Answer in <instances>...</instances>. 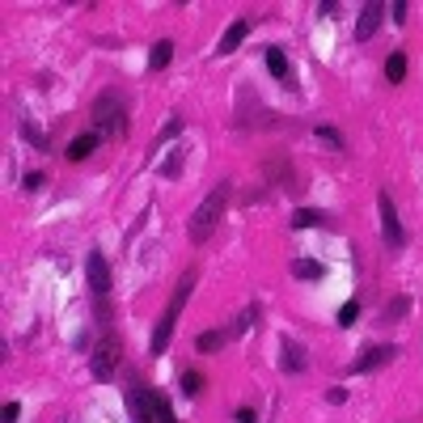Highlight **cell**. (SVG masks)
Returning a JSON list of instances; mask_svg holds the SVG:
<instances>
[{"mask_svg":"<svg viewBox=\"0 0 423 423\" xmlns=\"http://www.w3.org/2000/svg\"><path fill=\"white\" fill-rule=\"evenodd\" d=\"M93 123H97V136H102V132H119V127H123V106H119L115 93H102V97L93 102Z\"/></svg>","mask_w":423,"mask_h":423,"instance_id":"cell-4","label":"cell"},{"mask_svg":"<svg viewBox=\"0 0 423 423\" xmlns=\"http://www.w3.org/2000/svg\"><path fill=\"white\" fill-rule=\"evenodd\" d=\"M0 415H5V423H18L22 410H18V402H5V410H0Z\"/></svg>","mask_w":423,"mask_h":423,"instance_id":"cell-28","label":"cell"},{"mask_svg":"<svg viewBox=\"0 0 423 423\" xmlns=\"http://www.w3.org/2000/svg\"><path fill=\"white\" fill-rule=\"evenodd\" d=\"M250 326H258V305H246V309L237 313V322H233V331H229V335H246Z\"/></svg>","mask_w":423,"mask_h":423,"instance_id":"cell-20","label":"cell"},{"mask_svg":"<svg viewBox=\"0 0 423 423\" xmlns=\"http://www.w3.org/2000/svg\"><path fill=\"white\" fill-rule=\"evenodd\" d=\"M394 356H398V347H394V343H377V347H368L364 356H356L347 373H373V368H385Z\"/></svg>","mask_w":423,"mask_h":423,"instance_id":"cell-7","label":"cell"},{"mask_svg":"<svg viewBox=\"0 0 423 423\" xmlns=\"http://www.w3.org/2000/svg\"><path fill=\"white\" fill-rule=\"evenodd\" d=\"M225 207H229V182H216V186L207 190V199L195 207V216H190V242H195V246H203L212 233H216Z\"/></svg>","mask_w":423,"mask_h":423,"instance_id":"cell-1","label":"cell"},{"mask_svg":"<svg viewBox=\"0 0 423 423\" xmlns=\"http://www.w3.org/2000/svg\"><path fill=\"white\" fill-rule=\"evenodd\" d=\"M279 368L284 373H305V347L292 343V339H284L279 343Z\"/></svg>","mask_w":423,"mask_h":423,"instance_id":"cell-11","label":"cell"},{"mask_svg":"<svg viewBox=\"0 0 423 423\" xmlns=\"http://www.w3.org/2000/svg\"><path fill=\"white\" fill-rule=\"evenodd\" d=\"M22 182H26V190H39V186H43V174H39V169H30Z\"/></svg>","mask_w":423,"mask_h":423,"instance_id":"cell-27","label":"cell"},{"mask_svg":"<svg viewBox=\"0 0 423 423\" xmlns=\"http://www.w3.org/2000/svg\"><path fill=\"white\" fill-rule=\"evenodd\" d=\"M246 34H250V18H237V22L221 34V47H216V51H221V55H233V51L246 43Z\"/></svg>","mask_w":423,"mask_h":423,"instance_id":"cell-10","label":"cell"},{"mask_svg":"<svg viewBox=\"0 0 423 423\" xmlns=\"http://www.w3.org/2000/svg\"><path fill=\"white\" fill-rule=\"evenodd\" d=\"M326 225H331V216H326V212H313V207L292 212V229H326Z\"/></svg>","mask_w":423,"mask_h":423,"instance_id":"cell-12","label":"cell"},{"mask_svg":"<svg viewBox=\"0 0 423 423\" xmlns=\"http://www.w3.org/2000/svg\"><path fill=\"white\" fill-rule=\"evenodd\" d=\"M153 398H157V394H148L140 381H132V389H127V406H132V419H136V423H153V410H157Z\"/></svg>","mask_w":423,"mask_h":423,"instance_id":"cell-8","label":"cell"},{"mask_svg":"<svg viewBox=\"0 0 423 423\" xmlns=\"http://www.w3.org/2000/svg\"><path fill=\"white\" fill-rule=\"evenodd\" d=\"M267 72L275 81H288V55H284V47H267Z\"/></svg>","mask_w":423,"mask_h":423,"instance_id":"cell-15","label":"cell"},{"mask_svg":"<svg viewBox=\"0 0 423 423\" xmlns=\"http://www.w3.org/2000/svg\"><path fill=\"white\" fill-rule=\"evenodd\" d=\"M356 317H360V300H343V309H339V326H356Z\"/></svg>","mask_w":423,"mask_h":423,"instance_id":"cell-22","label":"cell"},{"mask_svg":"<svg viewBox=\"0 0 423 423\" xmlns=\"http://www.w3.org/2000/svg\"><path fill=\"white\" fill-rule=\"evenodd\" d=\"M169 60H174V43H169V39H157V43H153V55H148V68L161 72Z\"/></svg>","mask_w":423,"mask_h":423,"instance_id":"cell-14","label":"cell"},{"mask_svg":"<svg viewBox=\"0 0 423 423\" xmlns=\"http://www.w3.org/2000/svg\"><path fill=\"white\" fill-rule=\"evenodd\" d=\"M97 140H102L97 132H85V136H76V140L68 144V153H64V157H68V161H85V157L97 148Z\"/></svg>","mask_w":423,"mask_h":423,"instance_id":"cell-13","label":"cell"},{"mask_svg":"<svg viewBox=\"0 0 423 423\" xmlns=\"http://www.w3.org/2000/svg\"><path fill=\"white\" fill-rule=\"evenodd\" d=\"M85 275H89L93 296H106V292H111V267H106L102 250H89V254H85Z\"/></svg>","mask_w":423,"mask_h":423,"instance_id":"cell-6","label":"cell"},{"mask_svg":"<svg viewBox=\"0 0 423 423\" xmlns=\"http://www.w3.org/2000/svg\"><path fill=\"white\" fill-rule=\"evenodd\" d=\"M317 140H326V144H335V148H343V136H339L335 127H317Z\"/></svg>","mask_w":423,"mask_h":423,"instance_id":"cell-25","label":"cell"},{"mask_svg":"<svg viewBox=\"0 0 423 423\" xmlns=\"http://www.w3.org/2000/svg\"><path fill=\"white\" fill-rule=\"evenodd\" d=\"M389 22H406V0H394V5H389Z\"/></svg>","mask_w":423,"mask_h":423,"instance_id":"cell-26","label":"cell"},{"mask_svg":"<svg viewBox=\"0 0 423 423\" xmlns=\"http://www.w3.org/2000/svg\"><path fill=\"white\" fill-rule=\"evenodd\" d=\"M237 423H258V415L250 406H237Z\"/></svg>","mask_w":423,"mask_h":423,"instance_id":"cell-29","label":"cell"},{"mask_svg":"<svg viewBox=\"0 0 423 423\" xmlns=\"http://www.w3.org/2000/svg\"><path fill=\"white\" fill-rule=\"evenodd\" d=\"M190 288H195V271H186V275L174 284V296H169L161 322H157V331H153V339H148V352H153V356H165V347H169V339H174V326H178V313H182Z\"/></svg>","mask_w":423,"mask_h":423,"instance_id":"cell-2","label":"cell"},{"mask_svg":"<svg viewBox=\"0 0 423 423\" xmlns=\"http://www.w3.org/2000/svg\"><path fill=\"white\" fill-rule=\"evenodd\" d=\"M225 343H229V331H203V335L195 339V347H199V352H221Z\"/></svg>","mask_w":423,"mask_h":423,"instance_id":"cell-16","label":"cell"},{"mask_svg":"<svg viewBox=\"0 0 423 423\" xmlns=\"http://www.w3.org/2000/svg\"><path fill=\"white\" fill-rule=\"evenodd\" d=\"M182 157H186V148H174V157L161 165V174H165V178H178V174H182Z\"/></svg>","mask_w":423,"mask_h":423,"instance_id":"cell-23","label":"cell"},{"mask_svg":"<svg viewBox=\"0 0 423 423\" xmlns=\"http://www.w3.org/2000/svg\"><path fill=\"white\" fill-rule=\"evenodd\" d=\"M406 309H410V300H406V296H394V300L381 309V322H402V317H406Z\"/></svg>","mask_w":423,"mask_h":423,"instance_id":"cell-19","label":"cell"},{"mask_svg":"<svg viewBox=\"0 0 423 423\" xmlns=\"http://www.w3.org/2000/svg\"><path fill=\"white\" fill-rule=\"evenodd\" d=\"M153 402H157V419H161V423H178V419H174V406H169V402H165L161 394H157Z\"/></svg>","mask_w":423,"mask_h":423,"instance_id":"cell-24","label":"cell"},{"mask_svg":"<svg viewBox=\"0 0 423 423\" xmlns=\"http://www.w3.org/2000/svg\"><path fill=\"white\" fill-rule=\"evenodd\" d=\"M381 22H385V5H381V0H368V5L360 9V22H356V39L368 43L381 30Z\"/></svg>","mask_w":423,"mask_h":423,"instance_id":"cell-9","label":"cell"},{"mask_svg":"<svg viewBox=\"0 0 423 423\" xmlns=\"http://www.w3.org/2000/svg\"><path fill=\"white\" fill-rule=\"evenodd\" d=\"M377 207H381V237H385V246H402L406 242V233H402V225H398V207H394V199H389V190H381L377 195Z\"/></svg>","mask_w":423,"mask_h":423,"instance_id":"cell-5","label":"cell"},{"mask_svg":"<svg viewBox=\"0 0 423 423\" xmlns=\"http://www.w3.org/2000/svg\"><path fill=\"white\" fill-rule=\"evenodd\" d=\"M119 356H123L119 339H115V335H102V343L93 347V360H89V373H93L97 381H111V377H115V368H119Z\"/></svg>","mask_w":423,"mask_h":423,"instance_id":"cell-3","label":"cell"},{"mask_svg":"<svg viewBox=\"0 0 423 423\" xmlns=\"http://www.w3.org/2000/svg\"><path fill=\"white\" fill-rule=\"evenodd\" d=\"M178 385H182V394H186V398H199V394H203V377H199L195 368H186V373L178 377Z\"/></svg>","mask_w":423,"mask_h":423,"instance_id":"cell-21","label":"cell"},{"mask_svg":"<svg viewBox=\"0 0 423 423\" xmlns=\"http://www.w3.org/2000/svg\"><path fill=\"white\" fill-rule=\"evenodd\" d=\"M292 275H296V279H322L326 267H322V263H313V258H296V263H292Z\"/></svg>","mask_w":423,"mask_h":423,"instance_id":"cell-17","label":"cell"},{"mask_svg":"<svg viewBox=\"0 0 423 423\" xmlns=\"http://www.w3.org/2000/svg\"><path fill=\"white\" fill-rule=\"evenodd\" d=\"M402 76H406V55L394 51V55L385 60V81H389V85H402Z\"/></svg>","mask_w":423,"mask_h":423,"instance_id":"cell-18","label":"cell"}]
</instances>
